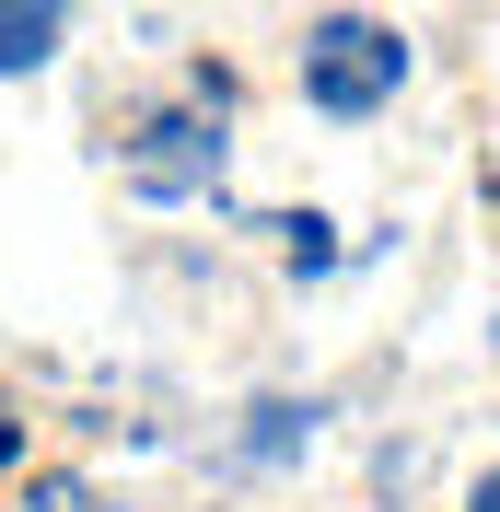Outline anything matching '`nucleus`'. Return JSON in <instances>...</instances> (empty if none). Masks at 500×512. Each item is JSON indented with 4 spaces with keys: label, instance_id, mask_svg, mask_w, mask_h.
<instances>
[{
    "label": "nucleus",
    "instance_id": "nucleus-2",
    "mask_svg": "<svg viewBox=\"0 0 500 512\" xmlns=\"http://www.w3.org/2000/svg\"><path fill=\"white\" fill-rule=\"evenodd\" d=\"M59 47V0H0V70H35Z\"/></svg>",
    "mask_w": 500,
    "mask_h": 512
},
{
    "label": "nucleus",
    "instance_id": "nucleus-1",
    "mask_svg": "<svg viewBox=\"0 0 500 512\" xmlns=\"http://www.w3.org/2000/svg\"><path fill=\"white\" fill-rule=\"evenodd\" d=\"M396 82H407V47H396L384 24H361V12L314 24V47H303V94L326 105V117H373Z\"/></svg>",
    "mask_w": 500,
    "mask_h": 512
},
{
    "label": "nucleus",
    "instance_id": "nucleus-4",
    "mask_svg": "<svg viewBox=\"0 0 500 512\" xmlns=\"http://www.w3.org/2000/svg\"><path fill=\"white\" fill-rule=\"evenodd\" d=\"M466 512H500V466H489V478H477V501H466Z\"/></svg>",
    "mask_w": 500,
    "mask_h": 512
},
{
    "label": "nucleus",
    "instance_id": "nucleus-3",
    "mask_svg": "<svg viewBox=\"0 0 500 512\" xmlns=\"http://www.w3.org/2000/svg\"><path fill=\"white\" fill-rule=\"evenodd\" d=\"M0 466H24V419L12 408H0Z\"/></svg>",
    "mask_w": 500,
    "mask_h": 512
}]
</instances>
